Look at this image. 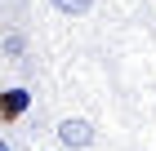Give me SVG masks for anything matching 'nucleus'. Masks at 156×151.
Listing matches in <instances>:
<instances>
[{
  "mask_svg": "<svg viewBox=\"0 0 156 151\" xmlns=\"http://www.w3.org/2000/svg\"><path fill=\"white\" fill-rule=\"evenodd\" d=\"M58 147H67V151H80V147H89L94 142V125L89 120H80V116H67V120H58Z\"/></svg>",
  "mask_w": 156,
  "mask_h": 151,
  "instance_id": "1",
  "label": "nucleus"
},
{
  "mask_svg": "<svg viewBox=\"0 0 156 151\" xmlns=\"http://www.w3.org/2000/svg\"><path fill=\"white\" fill-rule=\"evenodd\" d=\"M5 53L18 58V53H23V36H5Z\"/></svg>",
  "mask_w": 156,
  "mask_h": 151,
  "instance_id": "4",
  "label": "nucleus"
},
{
  "mask_svg": "<svg viewBox=\"0 0 156 151\" xmlns=\"http://www.w3.org/2000/svg\"><path fill=\"white\" fill-rule=\"evenodd\" d=\"M31 111V89L13 84V89H0V125H13Z\"/></svg>",
  "mask_w": 156,
  "mask_h": 151,
  "instance_id": "2",
  "label": "nucleus"
},
{
  "mask_svg": "<svg viewBox=\"0 0 156 151\" xmlns=\"http://www.w3.org/2000/svg\"><path fill=\"white\" fill-rule=\"evenodd\" d=\"M54 9H58L62 18H85V13L94 9V0H54Z\"/></svg>",
  "mask_w": 156,
  "mask_h": 151,
  "instance_id": "3",
  "label": "nucleus"
},
{
  "mask_svg": "<svg viewBox=\"0 0 156 151\" xmlns=\"http://www.w3.org/2000/svg\"><path fill=\"white\" fill-rule=\"evenodd\" d=\"M0 151H13V147H9V142H5V138H0Z\"/></svg>",
  "mask_w": 156,
  "mask_h": 151,
  "instance_id": "5",
  "label": "nucleus"
}]
</instances>
